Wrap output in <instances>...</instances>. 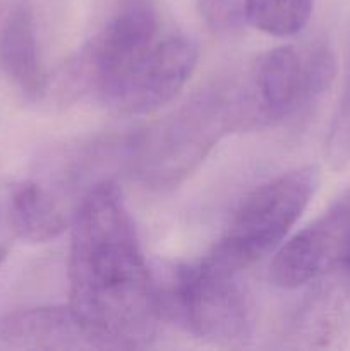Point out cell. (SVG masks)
I'll use <instances>...</instances> for the list:
<instances>
[{
  "mask_svg": "<svg viewBox=\"0 0 350 351\" xmlns=\"http://www.w3.org/2000/svg\"><path fill=\"white\" fill-rule=\"evenodd\" d=\"M69 307L102 348H144L160 319L158 285L112 180L93 185L72 215Z\"/></svg>",
  "mask_w": 350,
  "mask_h": 351,
  "instance_id": "6da1fadb",
  "label": "cell"
},
{
  "mask_svg": "<svg viewBox=\"0 0 350 351\" xmlns=\"http://www.w3.org/2000/svg\"><path fill=\"white\" fill-rule=\"evenodd\" d=\"M239 129V86L215 82L153 127L127 137L126 163L150 187H174L201 165L222 137Z\"/></svg>",
  "mask_w": 350,
  "mask_h": 351,
  "instance_id": "7a4b0ae2",
  "label": "cell"
},
{
  "mask_svg": "<svg viewBox=\"0 0 350 351\" xmlns=\"http://www.w3.org/2000/svg\"><path fill=\"white\" fill-rule=\"evenodd\" d=\"M158 285L160 311L196 338L215 345H235L253 329V300L244 269L211 252L196 263L174 267Z\"/></svg>",
  "mask_w": 350,
  "mask_h": 351,
  "instance_id": "3957f363",
  "label": "cell"
},
{
  "mask_svg": "<svg viewBox=\"0 0 350 351\" xmlns=\"http://www.w3.org/2000/svg\"><path fill=\"white\" fill-rule=\"evenodd\" d=\"M335 58L326 47H278L254 65L239 88L242 129L280 125L309 110L331 86Z\"/></svg>",
  "mask_w": 350,
  "mask_h": 351,
  "instance_id": "277c9868",
  "label": "cell"
},
{
  "mask_svg": "<svg viewBox=\"0 0 350 351\" xmlns=\"http://www.w3.org/2000/svg\"><path fill=\"white\" fill-rule=\"evenodd\" d=\"M163 34L154 0H117L103 26L67 65L60 93L102 101Z\"/></svg>",
  "mask_w": 350,
  "mask_h": 351,
  "instance_id": "5b68a950",
  "label": "cell"
},
{
  "mask_svg": "<svg viewBox=\"0 0 350 351\" xmlns=\"http://www.w3.org/2000/svg\"><path fill=\"white\" fill-rule=\"evenodd\" d=\"M319 170L302 167L257 187L235 211L211 254L246 271L277 249L314 197Z\"/></svg>",
  "mask_w": 350,
  "mask_h": 351,
  "instance_id": "8992f818",
  "label": "cell"
},
{
  "mask_svg": "<svg viewBox=\"0 0 350 351\" xmlns=\"http://www.w3.org/2000/svg\"><path fill=\"white\" fill-rule=\"evenodd\" d=\"M338 269H350V191L280 247L270 266V281L294 290Z\"/></svg>",
  "mask_w": 350,
  "mask_h": 351,
  "instance_id": "52a82bcc",
  "label": "cell"
},
{
  "mask_svg": "<svg viewBox=\"0 0 350 351\" xmlns=\"http://www.w3.org/2000/svg\"><path fill=\"white\" fill-rule=\"evenodd\" d=\"M196 64V45L182 34L165 33L110 89L102 103L122 115H146L156 112L184 89Z\"/></svg>",
  "mask_w": 350,
  "mask_h": 351,
  "instance_id": "ba28073f",
  "label": "cell"
},
{
  "mask_svg": "<svg viewBox=\"0 0 350 351\" xmlns=\"http://www.w3.org/2000/svg\"><path fill=\"white\" fill-rule=\"evenodd\" d=\"M103 350L71 307H36L0 317V351Z\"/></svg>",
  "mask_w": 350,
  "mask_h": 351,
  "instance_id": "9c48e42d",
  "label": "cell"
},
{
  "mask_svg": "<svg viewBox=\"0 0 350 351\" xmlns=\"http://www.w3.org/2000/svg\"><path fill=\"white\" fill-rule=\"evenodd\" d=\"M292 324V339L304 346L328 348L350 335V269L318 278Z\"/></svg>",
  "mask_w": 350,
  "mask_h": 351,
  "instance_id": "30bf717a",
  "label": "cell"
},
{
  "mask_svg": "<svg viewBox=\"0 0 350 351\" xmlns=\"http://www.w3.org/2000/svg\"><path fill=\"white\" fill-rule=\"evenodd\" d=\"M0 65L27 99H40L47 93L48 77L38 47L36 24L27 5L14 7L2 24Z\"/></svg>",
  "mask_w": 350,
  "mask_h": 351,
  "instance_id": "8fae6325",
  "label": "cell"
},
{
  "mask_svg": "<svg viewBox=\"0 0 350 351\" xmlns=\"http://www.w3.org/2000/svg\"><path fill=\"white\" fill-rule=\"evenodd\" d=\"M7 221L19 239L45 243L57 239L72 218L67 216L64 199L50 182L27 178L10 191Z\"/></svg>",
  "mask_w": 350,
  "mask_h": 351,
  "instance_id": "7c38bea8",
  "label": "cell"
},
{
  "mask_svg": "<svg viewBox=\"0 0 350 351\" xmlns=\"http://www.w3.org/2000/svg\"><path fill=\"white\" fill-rule=\"evenodd\" d=\"M314 0H249L246 21L271 36H294L309 23Z\"/></svg>",
  "mask_w": 350,
  "mask_h": 351,
  "instance_id": "4fadbf2b",
  "label": "cell"
},
{
  "mask_svg": "<svg viewBox=\"0 0 350 351\" xmlns=\"http://www.w3.org/2000/svg\"><path fill=\"white\" fill-rule=\"evenodd\" d=\"M249 0H198V10L205 23L215 31H226L246 19Z\"/></svg>",
  "mask_w": 350,
  "mask_h": 351,
  "instance_id": "5bb4252c",
  "label": "cell"
},
{
  "mask_svg": "<svg viewBox=\"0 0 350 351\" xmlns=\"http://www.w3.org/2000/svg\"><path fill=\"white\" fill-rule=\"evenodd\" d=\"M12 237L16 235H14L7 218L0 219V266H2V263L5 261L7 252H9L10 249V239H12Z\"/></svg>",
  "mask_w": 350,
  "mask_h": 351,
  "instance_id": "9a60e30c",
  "label": "cell"
},
{
  "mask_svg": "<svg viewBox=\"0 0 350 351\" xmlns=\"http://www.w3.org/2000/svg\"><path fill=\"white\" fill-rule=\"evenodd\" d=\"M343 103H347V105H350V88H349V91H347L345 101H343Z\"/></svg>",
  "mask_w": 350,
  "mask_h": 351,
  "instance_id": "2e32d148",
  "label": "cell"
}]
</instances>
